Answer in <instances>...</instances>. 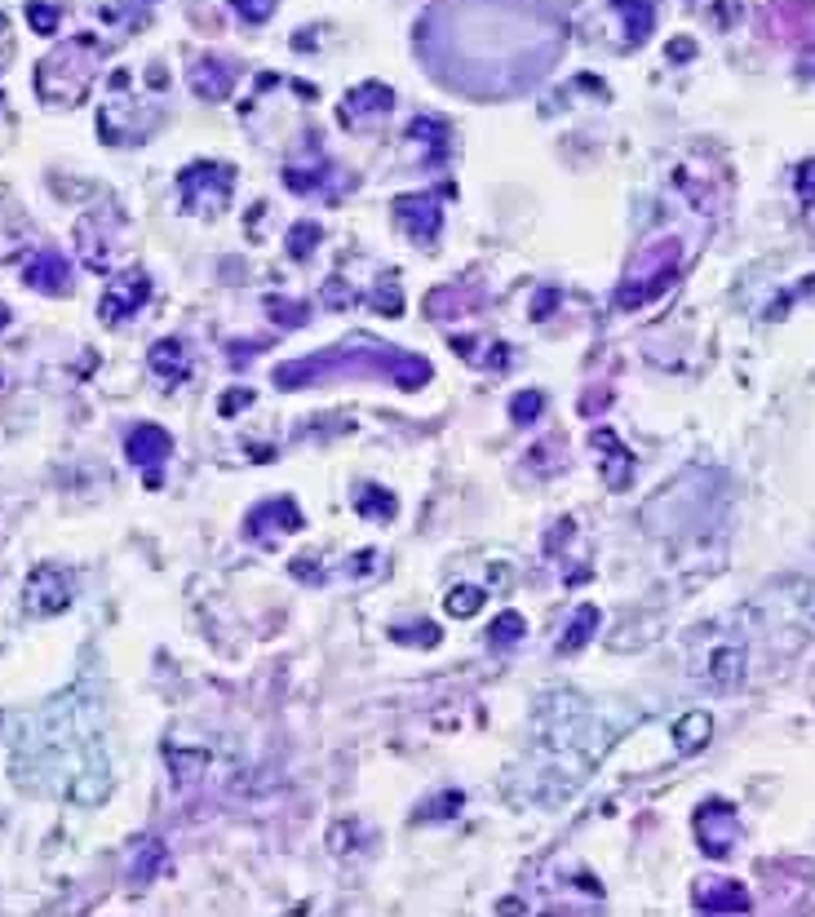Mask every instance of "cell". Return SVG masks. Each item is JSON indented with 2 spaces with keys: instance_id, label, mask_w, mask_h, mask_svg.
<instances>
[{
  "instance_id": "6da1fadb",
  "label": "cell",
  "mask_w": 815,
  "mask_h": 917,
  "mask_svg": "<svg viewBox=\"0 0 815 917\" xmlns=\"http://www.w3.org/2000/svg\"><path fill=\"white\" fill-rule=\"evenodd\" d=\"M696 842L705 847L709 855H727L731 847L740 842V820L731 807H722V802H705L696 816Z\"/></svg>"
},
{
  "instance_id": "7a4b0ae2",
  "label": "cell",
  "mask_w": 815,
  "mask_h": 917,
  "mask_svg": "<svg viewBox=\"0 0 815 917\" xmlns=\"http://www.w3.org/2000/svg\"><path fill=\"white\" fill-rule=\"evenodd\" d=\"M27 607L32 612H63L67 607V581L54 568H40L27 581Z\"/></svg>"
},
{
  "instance_id": "3957f363",
  "label": "cell",
  "mask_w": 815,
  "mask_h": 917,
  "mask_svg": "<svg viewBox=\"0 0 815 917\" xmlns=\"http://www.w3.org/2000/svg\"><path fill=\"white\" fill-rule=\"evenodd\" d=\"M696 904H700V909H709V913H722V909L745 913L749 909V895L740 891L736 882H700L696 886Z\"/></svg>"
},
{
  "instance_id": "277c9868",
  "label": "cell",
  "mask_w": 815,
  "mask_h": 917,
  "mask_svg": "<svg viewBox=\"0 0 815 917\" xmlns=\"http://www.w3.org/2000/svg\"><path fill=\"white\" fill-rule=\"evenodd\" d=\"M709 731H714V723H709V714H687L683 723L674 727L678 749H700V745L709 740Z\"/></svg>"
},
{
  "instance_id": "5b68a950",
  "label": "cell",
  "mask_w": 815,
  "mask_h": 917,
  "mask_svg": "<svg viewBox=\"0 0 815 917\" xmlns=\"http://www.w3.org/2000/svg\"><path fill=\"white\" fill-rule=\"evenodd\" d=\"M164 448H169V439H164L160 430H138V435L129 439V457L138 461V466H147L151 452H160V457H164Z\"/></svg>"
},
{
  "instance_id": "8992f818",
  "label": "cell",
  "mask_w": 815,
  "mask_h": 917,
  "mask_svg": "<svg viewBox=\"0 0 815 917\" xmlns=\"http://www.w3.org/2000/svg\"><path fill=\"white\" fill-rule=\"evenodd\" d=\"M740 661H745V656H740V647H736V652H722L718 656V661H714V669H718V683H736V678H740Z\"/></svg>"
},
{
  "instance_id": "52a82bcc",
  "label": "cell",
  "mask_w": 815,
  "mask_h": 917,
  "mask_svg": "<svg viewBox=\"0 0 815 917\" xmlns=\"http://www.w3.org/2000/svg\"><path fill=\"white\" fill-rule=\"evenodd\" d=\"M27 280H32V284H40V280H58V284H63L67 271H63V262H49V257H45L40 266H32V271H27Z\"/></svg>"
},
{
  "instance_id": "ba28073f",
  "label": "cell",
  "mask_w": 815,
  "mask_h": 917,
  "mask_svg": "<svg viewBox=\"0 0 815 917\" xmlns=\"http://www.w3.org/2000/svg\"><path fill=\"white\" fill-rule=\"evenodd\" d=\"M474 599H483V594H479V590H457V594H452V612H457V616H470V612H474Z\"/></svg>"
}]
</instances>
